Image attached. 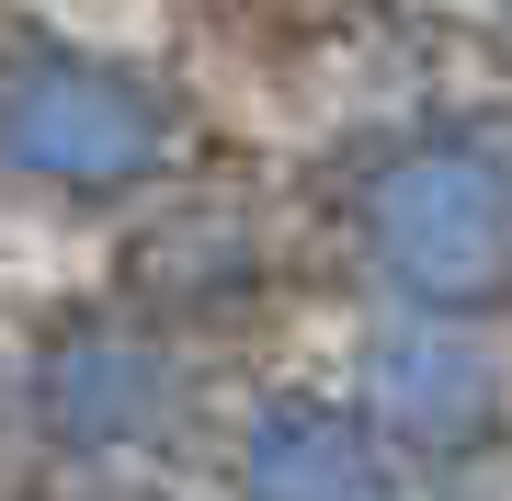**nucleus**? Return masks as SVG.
<instances>
[{
    "instance_id": "20e7f679",
    "label": "nucleus",
    "mask_w": 512,
    "mask_h": 501,
    "mask_svg": "<svg viewBox=\"0 0 512 501\" xmlns=\"http://www.w3.org/2000/svg\"><path fill=\"white\" fill-rule=\"evenodd\" d=\"M342 399L387 433L410 479H467L512 456V319L456 308H365L342 353Z\"/></svg>"
},
{
    "instance_id": "f03ea898",
    "label": "nucleus",
    "mask_w": 512,
    "mask_h": 501,
    "mask_svg": "<svg viewBox=\"0 0 512 501\" xmlns=\"http://www.w3.org/2000/svg\"><path fill=\"white\" fill-rule=\"evenodd\" d=\"M217 160L205 114L160 57L0 0V205L35 217H126Z\"/></svg>"
},
{
    "instance_id": "7ed1b4c3",
    "label": "nucleus",
    "mask_w": 512,
    "mask_h": 501,
    "mask_svg": "<svg viewBox=\"0 0 512 501\" xmlns=\"http://www.w3.org/2000/svg\"><path fill=\"white\" fill-rule=\"evenodd\" d=\"M205 422V365L183 331L69 297L0 353V433L46 456V479H92V467H160Z\"/></svg>"
},
{
    "instance_id": "0eeeda50",
    "label": "nucleus",
    "mask_w": 512,
    "mask_h": 501,
    "mask_svg": "<svg viewBox=\"0 0 512 501\" xmlns=\"http://www.w3.org/2000/svg\"><path fill=\"white\" fill-rule=\"evenodd\" d=\"M456 12H467V23H478V35H490V46L512 57V0H456Z\"/></svg>"
},
{
    "instance_id": "f257e3e1",
    "label": "nucleus",
    "mask_w": 512,
    "mask_h": 501,
    "mask_svg": "<svg viewBox=\"0 0 512 501\" xmlns=\"http://www.w3.org/2000/svg\"><path fill=\"white\" fill-rule=\"evenodd\" d=\"M365 308L512 319V114L433 103L330 160L319 240Z\"/></svg>"
},
{
    "instance_id": "39448f33",
    "label": "nucleus",
    "mask_w": 512,
    "mask_h": 501,
    "mask_svg": "<svg viewBox=\"0 0 512 501\" xmlns=\"http://www.w3.org/2000/svg\"><path fill=\"white\" fill-rule=\"evenodd\" d=\"M421 479L342 388L274 376L217 410V501H410Z\"/></svg>"
},
{
    "instance_id": "423d86ee",
    "label": "nucleus",
    "mask_w": 512,
    "mask_h": 501,
    "mask_svg": "<svg viewBox=\"0 0 512 501\" xmlns=\"http://www.w3.org/2000/svg\"><path fill=\"white\" fill-rule=\"evenodd\" d=\"M46 501H183L160 467H92V479H46Z\"/></svg>"
}]
</instances>
